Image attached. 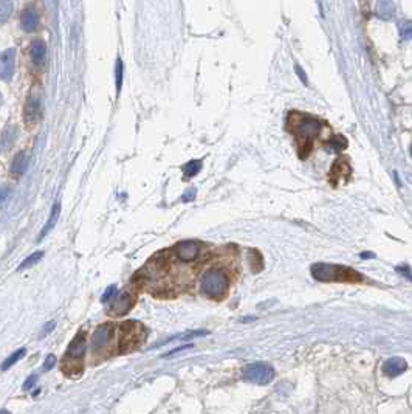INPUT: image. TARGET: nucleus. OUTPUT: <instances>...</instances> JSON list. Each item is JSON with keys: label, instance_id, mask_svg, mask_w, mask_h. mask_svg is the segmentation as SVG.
<instances>
[{"label": "nucleus", "instance_id": "7c9ffc66", "mask_svg": "<svg viewBox=\"0 0 412 414\" xmlns=\"http://www.w3.org/2000/svg\"><path fill=\"white\" fill-rule=\"evenodd\" d=\"M194 197H195V191H194V189H191L188 194H185V195H183V202H191V200L194 199Z\"/></svg>", "mask_w": 412, "mask_h": 414}, {"label": "nucleus", "instance_id": "aec40b11", "mask_svg": "<svg viewBox=\"0 0 412 414\" xmlns=\"http://www.w3.org/2000/svg\"><path fill=\"white\" fill-rule=\"evenodd\" d=\"M202 169V161L200 160H192L189 163H186L183 166V172L186 177H194L195 174H199V171Z\"/></svg>", "mask_w": 412, "mask_h": 414}, {"label": "nucleus", "instance_id": "ddd939ff", "mask_svg": "<svg viewBox=\"0 0 412 414\" xmlns=\"http://www.w3.org/2000/svg\"><path fill=\"white\" fill-rule=\"evenodd\" d=\"M209 332L208 331H188V332H182V334H178V335H174V337H169L163 341H158V343H155L152 346L154 348H158V346H163L166 343H171V341H182V340H192V338H197V337H205L208 335Z\"/></svg>", "mask_w": 412, "mask_h": 414}, {"label": "nucleus", "instance_id": "2eb2a0df", "mask_svg": "<svg viewBox=\"0 0 412 414\" xmlns=\"http://www.w3.org/2000/svg\"><path fill=\"white\" fill-rule=\"evenodd\" d=\"M377 16L383 21H390L395 16V5L392 0H380L377 4Z\"/></svg>", "mask_w": 412, "mask_h": 414}, {"label": "nucleus", "instance_id": "f704fd0d", "mask_svg": "<svg viewBox=\"0 0 412 414\" xmlns=\"http://www.w3.org/2000/svg\"><path fill=\"white\" fill-rule=\"evenodd\" d=\"M410 155H412V146H410Z\"/></svg>", "mask_w": 412, "mask_h": 414}, {"label": "nucleus", "instance_id": "dca6fc26", "mask_svg": "<svg viewBox=\"0 0 412 414\" xmlns=\"http://www.w3.org/2000/svg\"><path fill=\"white\" fill-rule=\"evenodd\" d=\"M59 214H61V205H59V202H56L55 206H53V210H51V213H50V218H48V221H47L44 230L41 231V235H39V239H38V241H42V239L48 235V231L53 230V227L56 225V222H58V219H59Z\"/></svg>", "mask_w": 412, "mask_h": 414}, {"label": "nucleus", "instance_id": "5701e85b", "mask_svg": "<svg viewBox=\"0 0 412 414\" xmlns=\"http://www.w3.org/2000/svg\"><path fill=\"white\" fill-rule=\"evenodd\" d=\"M115 73H116V92L119 93V90H121V85H122V76H124V65H122V61L118 58L116 61V70H115Z\"/></svg>", "mask_w": 412, "mask_h": 414}, {"label": "nucleus", "instance_id": "f8f14e48", "mask_svg": "<svg viewBox=\"0 0 412 414\" xmlns=\"http://www.w3.org/2000/svg\"><path fill=\"white\" fill-rule=\"evenodd\" d=\"M406 368H407V365H406V362H404L403 358H400V357H392V358H389L387 362L383 365V372H384L387 377H397V375H400L401 372H404Z\"/></svg>", "mask_w": 412, "mask_h": 414}, {"label": "nucleus", "instance_id": "39448f33", "mask_svg": "<svg viewBox=\"0 0 412 414\" xmlns=\"http://www.w3.org/2000/svg\"><path fill=\"white\" fill-rule=\"evenodd\" d=\"M115 335H116L115 326H112V325H102L93 332L92 346H90L93 358H96V357L102 358V354H107L112 351V341L115 340Z\"/></svg>", "mask_w": 412, "mask_h": 414}, {"label": "nucleus", "instance_id": "9b49d317", "mask_svg": "<svg viewBox=\"0 0 412 414\" xmlns=\"http://www.w3.org/2000/svg\"><path fill=\"white\" fill-rule=\"evenodd\" d=\"M0 73L5 81H8L14 73V50L8 48L0 56Z\"/></svg>", "mask_w": 412, "mask_h": 414}, {"label": "nucleus", "instance_id": "4468645a", "mask_svg": "<svg viewBox=\"0 0 412 414\" xmlns=\"http://www.w3.org/2000/svg\"><path fill=\"white\" fill-rule=\"evenodd\" d=\"M31 61L36 64V65H41L45 59V55H47V45L42 39H36L33 41L31 44Z\"/></svg>", "mask_w": 412, "mask_h": 414}, {"label": "nucleus", "instance_id": "6ab92c4d", "mask_svg": "<svg viewBox=\"0 0 412 414\" xmlns=\"http://www.w3.org/2000/svg\"><path fill=\"white\" fill-rule=\"evenodd\" d=\"M25 354H27V349H24V348H22V349H17L16 352H13V354L5 360V362H4L2 369H4V371H8L13 365H16L17 362H19V360H21Z\"/></svg>", "mask_w": 412, "mask_h": 414}, {"label": "nucleus", "instance_id": "bb28decb", "mask_svg": "<svg viewBox=\"0 0 412 414\" xmlns=\"http://www.w3.org/2000/svg\"><path fill=\"white\" fill-rule=\"evenodd\" d=\"M55 365H56V357L51 354V355H48V357L45 358V363H44V369H45V371H48V369H51V368L55 366Z\"/></svg>", "mask_w": 412, "mask_h": 414}, {"label": "nucleus", "instance_id": "423d86ee", "mask_svg": "<svg viewBox=\"0 0 412 414\" xmlns=\"http://www.w3.org/2000/svg\"><path fill=\"white\" fill-rule=\"evenodd\" d=\"M274 377V369L268 363H251L243 369V379L256 383V385H266L273 380Z\"/></svg>", "mask_w": 412, "mask_h": 414}, {"label": "nucleus", "instance_id": "2f4dec72", "mask_svg": "<svg viewBox=\"0 0 412 414\" xmlns=\"http://www.w3.org/2000/svg\"><path fill=\"white\" fill-rule=\"evenodd\" d=\"M53 328H55V321H51V323H48V325L45 326V331L42 332V335H41V337H45V334H47L48 331H51Z\"/></svg>", "mask_w": 412, "mask_h": 414}, {"label": "nucleus", "instance_id": "393cba45", "mask_svg": "<svg viewBox=\"0 0 412 414\" xmlns=\"http://www.w3.org/2000/svg\"><path fill=\"white\" fill-rule=\"evenodd\" d=\"M395 270H397V272H398L400 275H403L404 278H407L409 281H412V268H410L409 265L403 264V265H398Z\"/></svg>", "mask_w": 412, "mask_h": 414}, {"label": "nucleus", "instance_id": "a878e982", "mask_svg": "<svg viewBox=\"0 0 412 414\" xmlns=\"http://www.w3.org/2000/svg\"><path fill=\"white\" fill-rule=\"evenodd\" d=\"M0 8H2V14H4V16H2V22H5L7 17H8V14H10V11L13 10V5H11L10 0H4V2H2V7H0Z\"/></svg>", "mask_w": 412, "mask_h": 414}, {"label": "nucleus", "instance_id": "0eeeda50", "mask_svg": "<svg viewBox=\"0 0 412 414\" xmlns=\"http://www.w3.org/2000/svg\"><path fill=\"white\" fill-rule=\"evenodd\" d=\"M292 117L296 120V123H290V129L302 140H309L315 135L319 134L321 131V124L310 118V117H306V115H301V114H292Z\"/></svg>", "mask_w": 412, "mask_h": 414}, {"label": "nucleus", "instance_id": "c756f323", "mask_svg": "<svg viewBox=\"0 0 412 414\" xmlns=\"http://www.w3.org/2000/svg\"><path fill=\"white\" fill-rule=\"evenodd\" d=\"M189 348H192L191 345L189 346H180V348H177V349H174V351H169L168 354H165L163 357H169V355H172V354H177V352H180V351H185V349H189Z\"/></svg>", "mask_w": 412, "mask_h": 414}, {"label": "nucleus", "instance_id": "c85d7f7f", "mask_svg": "<svg viewBox=\"0 0 412 414\" xmlns=\"http://www.w3.org/2000/svg\"><path fill=\"white\" fill-rule=\"evenodd\" d=\"M295 70H296V73L299 75V78H301V81L304 82V84H309V81H307V76H306V73H304V70L299 67V65H295Z\"/></svg>", "mask_w": 412, "mask_h": 414}, {"label": "nucleus", "instance_id": "f03ea898", "mask_svg": "<svg viewBox=\"0 0 412 414\" xmlns=\"http://www.w3.org/2000/svg\"><path fill=\"white\" fill-rule=\"evenodd\" d=\"M87 335L85 331H79L73 341L68 345L62 360L61 371L68 377H78L84 369V357L87 351Z\"/></svg>", "mask_w": 412, "mask_h": 414}, {"label": "nucleus", "instance_id": "6e6552de", "mask_svg": "<svg viewBox=\"0 0 412 414\" xmlns=\"http://www.w3.org/2000/svg\"><path fill=\"white\" fill-rule=\"evenodd\" d=\"M200 251L202 244L195 241H182L172 248V255L175 256V259L182 262H194L200 256Z\"/></svg>", "mask_w": 412, "mask_h": 414}, {"label": "nucleus", "instance_id": "473e14b6", "mask_svg": "<svg viewBox=\"0 0 412 414\" xmlns=\"http://www.w3.org/2000/svg\"><path fill=\"white\" fill-rule=\"evenodd\" d=\"M361 258L363 259H372V258H375V255L370 253V251H364V253H361Z\"/></svg>", "mask_w": 412, "mask_h": 414}, {"label": "nucleus", "instance_id": "1a4fd4ad", "mask_svg": "<svg viewBox=\"0 0 412 414\" xmlns=\"http://www.w3.org/2000/svg\"><path fill=\"white\" fill-rule=\"evenodd\" d=\"M135 304V299L130 293H122L119 295L115 301H112V305L109 312L113 315V317H121V315H126Z\"/></svg>", "mask_w": 412, "mask_h": 414}, {"label": "nucleus", "instance_id": "4be33fe9", "mask_svg": "<svg viewBox=\"0 0 412 414\" xmlns=\"http://www.w3.org/2000/svg\"><path fill=\"white\" fill-rule=\"evenodd\" d=\"M400 36L403 39H412V21H406L398 27Z\"/></svg>", "mask_w": 412, "mask_h": 414}, {"label": "nucleus", "instance_id": "20e7f679", "mask_svg": "<svg viewBox=\"0 0 412 414\" xmlns=\"http://www.w3.org/2000/svg\"><path fill=\"white\" fill-rule=\"evenodd\" d=\"M146 338V329L143 325L136 321H126L124 325L119 326V331L116 332L118 340V351L121 354L130 352L145 341Z\"/></svg>", "mask_w": 412, "mask_h": 414}, {"label": "nucleus", "instance_id": "9d476101", "mask_svg": "<svg viewBox=\"0 0 412 414\" xmlns=\"http://www.w3.org/2000/svg\"><path fill=\"white\" fill-rule=\"evenodd\" d=\"M41 115H42V106H41V99L36 98V96H31L28 98L27 104H25V120L27 123L30 124H36L39 120H41Z\"/></svg>", "mask_w": 412, "mask_h": 414}, {"label": "nucleus", "instance_id": "cd10ccee", "mask_svg": "<svg viewBox=\"0 0 412 414\" xmlns=\"http://www.w3.org/2000/svg\"><path fill=\"white\" fill-rule=\"evenodd\" d=\"M36 382H38V375H34V374L30 375L28 379L24 382V389H31L36 385Z\"/></svg>", "mask_w": 412, "mask_h": 414}, {"label": "nucleus", "instance_id": "a211bd4d", "mask_svg": "<svg viewBox=\"0 0 412 414\" xmlns=\"http://www.w3.org/2000/svg\"><path fill=\"white\" fill-rule=\"evenodd\" d=\"M27 168H28V155L25 152L16 154L11 165V172L16 175H22L27 171Z\"/></svg>", "mask_w": 412, "mask_h": 414}, {"label": "nucleus", "instance_id": "f3484780", "mask_svg": "<svg viewBox=\"0 0 412 414\" xmlns=\"http://www.w3.org/2000/svg\"><path fill=\"white\" fill-rule=\"evenodd\" d=\"M39 21H38V13H36L33 8H27L22 13V27L25 31H34L36 27H38Z\"/></svg>", "mask_w": 412, "mask_h": 414}, {"label": "nucleus", "instance_id": "7ed1b4c3", "mask_svg": "<svg viewBox=\"0 0 412 414\" xmlns=\"http://www.w3.org/2000/svg\"><path fill=\"white\" fill-rule=\"evenodd\" d=\"M229 287V279L223 268L220 267H211L203 273L200 279V290L203 295L212 299H222L225 298Z\"/></svg>", "mask_w": 412, "mask_h": 414}, {"label": "nucleus", "instance_id": "f257e3e1", "mask_svg": "<svg viewBox=\"0 0 412 414\" xmlns=\"http://www.w3.org/2000/svg\"><path fill=\"white\" fill-rule=\"evenodd\" d=\"M310 272L316 281H322V282H363L364 281V276L361 273H358L356 270L346 265H339V264L318 262L312 265Z\"/></svg>", "mask_w": 412, "mask_h": 414}, {"label": "nucleus", "instance_id": "72a5a7b5", "mask_svg": "<svg viewBox=\"0 0 412 414\" xmlns=\"http://www.w3.org/2000/svg\"><path fill=\"white\" fill-rule=\"evenodd\" d=\"M2 414H8V411H5V409H4V411H2Z\"/></svg>", "mask_w": 412, "mask_h": 414}, {"label": "nucleus", "instance_id": "412c9836", "mask_svg": "<svg viewBox=\"0 0 412 414\" xmlns=\"http://www.w3.org/2000/svg\"><path fill=\"white\" fill-rule=\"evenodd\" d=\"M44 258V251H36V253H33L31 256H28L21 265H19V270H24V268H28L34 264H38L41 259Z\"/></svg>", "mask_w": 412, "mask_h": 414}, {"label": "nucleus", "instance_id": "b1692460", "mask_svg": "<svg viewBox=\"0 0 412 414\" xmlns=\"http://www.w3.org/2000/svg\"><path fill=\"white\" fill-rule=\"evenodd\" d=\"M116 293H118V290H116V285L109 287V289H107V290L104 292V295L101 296V302H109L113 296H116Z\"/></svg>", "mask_w": 412, "mask_h": 414}]
</instances>
